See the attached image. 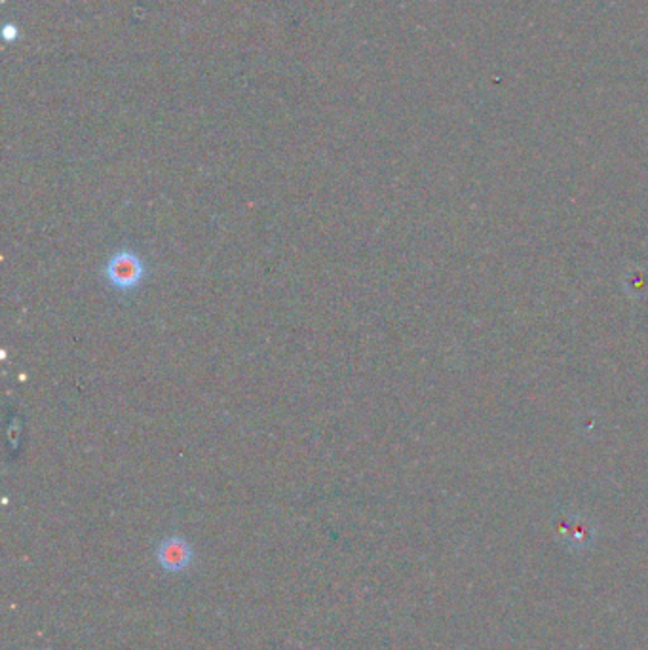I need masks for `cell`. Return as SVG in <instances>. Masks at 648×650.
Returning a JSON list of instances; mask_svg holds the SVG:
<instances>
[{"mask_svg": "<svg viewBox=\"0 0 648 650\" xmlns=\"http://www.w3.org/2000/svg\"><path fill=\"white\" fill-rule=\"evenodd\" d=\"M103 276L111 289L118 293H134L147 278V265L139 253L124 248L106 259Z\"/></svg>", "mask_w": 648, "mask_h": 650, "instance_id": "6da1fadb", "label": "cell"}, {"mask_svg": "<svg viewBox=\"0 0 648 650\" xmlns=\"http://www.w3.org/2000/svg\"><path fill=\"white\" fill-rule=\"evenodd\" d=\"M160 567L169 573H179L187 569L192 561V548L181 536H169L160 542L157 552Z\"/></svg>", "mask_w": 648, "mask_h": 650, "instance_id": "7a4b0ae2", "label": "cell"}]
</instances>
